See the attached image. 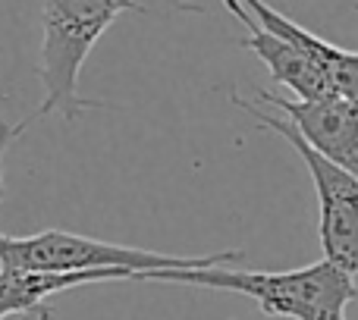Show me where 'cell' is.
<instances>
[{"instance_id": "cell-1", "label": "cell", "mask_w": 358, "mask_h": 320, "mask_svg": "<svg viewBox=\"0 0 358 320\" xmlns=\"http://www.w3.org/2000/svg\"><path fill=\"white\" fill-rule=\"evenodd\" d=\"M142 279L236 292V296L255 298L267 317L286 320H343L346 305L358 296L352 273L327 258L299 270H236L227 264H210L182 267V270H151Z\"/></svg>"}, {"instance_id": "cell-2", "label": "cell", "mask_w": 358, "mask_h": 320, "mask_svg": "<svg viewBox=\"0 0 358 320\" xmlns=\"http://www.w3.org/2000/svg\"><path fill=\"white\" fill-rule=\"evenodd\" d=\"M123 13H151V10H145L138 0H44L41 66H38L44 101L25 123H31L38 117H48V113H60L69 123L79 113L104 107L101 101L82 98L79 75L88 54L101 41V35Z\"/></svg>"}, {"instance_id": "cell-3", "label": "cell", "mask_w": 358, "mask_h": 320, "mask_svg": "<svg viewBox=\"0 0 358 320\" xmlns=\"http://www.w3.org/2000/svg\"><path fill=\"white\" fill-rule=\"evenodd\" d=\"M242 252H214V254H161L145 248L117 245V242L92 239V235L66 233V229H44L35 235H3L0 233V267L16 270H44V273H85V270H126L132 279H142L151 270H182V267H210L233 264Z\"/></svg>"}, {"instance_id": "cell-4", "label": "cell", "mask_w": 358, "mask_h": 320, "mask_svg": "<svg viewBox=\"0 0 358 320\" xmlns=\"http://www.w3.org/2000/svg\"><path fill=\"white\" fill-rule=\"evenodd\" d=\"M239 110L252 113L255 123L264 132L286 138L296 148V154L302 157L305 170H308L311 182L317 191V235H321L324 258L340 264L343 270H349L355 277L358 273V179L349 170H343L340 163H334L330 157H324L321 151H315L308 145V138L292 126V119L286 117H271L267 110H261L258 104L245 101L242 94H229Z\"/></svg>"}, {"instance_id": "cell-5", "label": "cell", "mask_w": 358, "mask_h": 320, "mask_svg": "<svg viewBox=\"0 0 358 320\" xmlns=\"http://www.w3.org/2000/svg\"><path fill=\"white\" fill-rule=\"evenodd\" d=\"M264 104L286 113L299 132L308 138L315 151L340 163L358 179V104L349 98H324V101H289L271 92H258Z\"/></svg>"}, {"instance_id": "cell-6", "label": "cell", "mask_w": 358, "mask_h": 320, "mask_svg": "<svg viewBox=\"0 0 358 320\" xmlns=\"http://www.w3.org/2000/svg\"><path fill=\"white\" fill-rule=\"evenodd\" d=\"M227 13H233V19L245 29V38H242V48L252 50L261 63L267 66L271 79L277 85L289 88L299 101H324V98H340L336 85L330 82V75L317 66L315 60L302 54L296 44H289L286 38L267 31L258 19L248 13V6L242 0H223Z\"/></svg>"}, {"instance_id": "cell-7", "label": "cell", "mask_w": 358, "mask_h": 320, "mask_svg": "<svg viewBox=\"0 0 358 320\" xmlns=\"http://www.w3.org/2000/svg\"><path fill=\"white\" fill-rule=\"evenodd\" d=\"M132 279L126 270H85V273H44V270H16L0 267V320L10 314H31L50 320L48 302L66 289H79L88 283H110Z\"/></svg>"}, {"instance_id": "cell-8", "label": "cell", "mask_w": 358, "mask_h": 320, "mask_svg": "<svg viewBox=\"0 0 358 320\" xmlns=\"http://www.w3.org/2000/svg\"><path fill=\"white\" fill-rule=\"evenodd\" d=\"M242 3L248 6V13H252L267 31L286 38V41L296 44L308 60H315L317 66L330 75V82H334L336 92H340V98H349L358 104V54L324 41L321 35H315V31H308L305 25L286 19L283 13L273 10V6L264 3V0H242Z\"/></svg>"}, {"instance_id": "cell-9", "label": "cell", "mask_w": 358, "mask_h": 320, "mask_svg": "<svg viewBox=\"0 0 358 320\" xmlns=\"http://www.w3.org/2000/svg\"><path fill=\"white\" fill-rule=\"evenodd\" d=\"M25 126H29L25 119L22 123H3V119H0V201H3V157H6V148L22 136Z\"/></svg>"}, {"instance_id": "cell-10", "label": "cell", "mask_w": 358, "mask_h": 320, "mask_svg": "<svg viewBox=\"0 0 358 320\" xmlns=\"http://www.w3.org/2000/svg\"><path fill=\"white\" fill-rule=\"evenodd\" d=\"M170 3H173V10H179V13H204L201 6L189 3V0H170Z\"/></svg>"}, {"instance_id": "cell-11", "label": "cell", "mask_w": 358, "mask_h": 320, "mask_svg": "<svg viewBox=\"0 0 358 320\" xmlns=\"http://www.w3.org/2000/svg\"><path fill=\"white\" fill-rule=\"evenodd\" d=\"M352 6H355V10H358V0H352Z\"/></svg>"}]
</instances>
